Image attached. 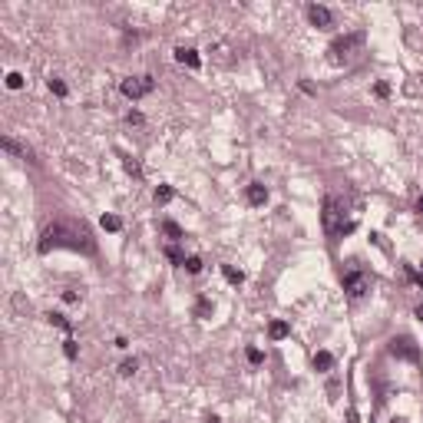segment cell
Listing matches in <instances>:
<instances>
[{
	"mask_svg": "<svg viewBox=\"0 0 423 423\" xmlns=\"http://www.w3.org/2000/svg\"><path fill=\"white\" fill-rule=\"evenodd\" d=\"M53 248H73V251H86V255H93L96 241H93V235H89L83 225H76V222H53V225L43 228L40 241H37V251H40V255H50Z\"/></svg>",
	"mask_w": 423,
	"mask_h": 423,
	"instance_id": "obj_1",
	"label": "cell"
},
{
	"mask_svg": "<svg viewBox=\"0 0 423 423\" xmlns=\"http://www.w3.org/2000/svg\"><path fill=\"white\" fill-rule=\"evenodd\" d=\"M324 228H328V235H334V238H344V235L354 232V222H344V205L334 195L324 199Z\"/></svg>",
	"mask_w": 423,
	"mask_h": 423,
	"instance_id": "obj_2",
	"label": "cell"
},
{
	"mask_svg": "<svg viewBox=\"0 0 423 423\" xmlns=\"http://www.w3.org/2000/svg\"><path fill=\"white\" fill-rule=\"evenodd\" d=\"M119 89H122V96H126V99H132V103H136V99H146V96L156 89V80H152L149 73H139V76H126V80L119 83Z\"/></svg>",
	"mask_w": 423,
	"mask_h": 423,
	"instance_id": "obj_3",
	"label": "cell"
},
{
	"mask_svg": "<svg viewBox=\"0 0 423 423\" xmlns=\"http://www.w3.org/2000/svg\"><path fill=\"white\" fill-rule=\"evenodd\" d=\"M341 285H344V291H347L351 298H364L370 291V274L360 271V268H347V271L341 274Z\"/></svg>",
	"mask_w": 423,
	"mask_h": 423,
	"instance_id": "obj_4",
	"label": "cell"
},
{
	"mask_svg": "<svg viewBox=\"0 0 423 423\" xmlns=\"http://www.w3.org/2000/svg\"><path fill=\"white\" fill-rule=\"evenodd\" d=\"M390 354H393V357H400V360L416 364V360H420V344H416L410 334H400V337H393V341H390Z\"/></svg>",
	"mask_w": 423,
	"mask_h": 423,
	"instance_id": "obj_5",
	"label": "cell"
},
{
	"mask_svg": "<svg viewBox=\"0 0 423 423\" xmlns=\"http://www.w3.org/2000/svg\"><path fill=\"white\" fill-rule=\"evenodd\" d=\"M364 40H367V33H364V30H354V33H347V37H337V40L331 43V53L344 56V53H351V50H360V47H364Z\"/></svg>",
	"mask_w": 423,
	"mask_h": 423,
	"instance_id": "obj_6",
	"label": "cell"
},
{
	"mask_svg": "<svg viewBox=\"0 0 423 423\" xmlns=\"http://www.w3.org/2000/svg\"><path fill=\"white\" fill-rule=\"evenodd\" d=\"M308 20H311V27H318V30H328V27H334V14H331L328 7H321V4H308Z\"/></svg>",
	"mask_w": 423,
	"mask_h": 423,
	"instance_id": "obj_7",
	"label": "cell"
},
{
	"mask_svg": "<svg viewBox=\"0 0 423 423\" xmlns=\"http://www.w3.org/2000/svg\"><path fill=\"white\" fill-rule=\"evenodd\" d=\"M245 199H248V205H255V208H261L264 202H268V189H264L261 182H251L245 189Z\"/></svg>",
	"mask_w": 423,
	"mask_h": 423,
	"instance_id": "obj_8",
	"label": "cell"
},
{
	"mask_svg": "<svg viewBox=\"0 0 423 423\" xmlns=\"http://www.w3.org/2000/svg\"><path fill=\"white\" fill-rule=\"evenodd\" d=\"M176 60H179V63H185V66H192V70H199V66H202L199 50H192V47H179L176 50Z\"/></svg>",
	"mask_w": 423,
	"mask_h": 423,
	"instance_id": "obj_9",
	"label": "cell"
},
{
	"mask_svg": "<svg viewBox=\"0 0 423 423\" xmlns=\"http://www.w3.org/2000/svg\"><path fill=\"white\" fill-rule=\"evenodd\" d=\"M172 199H176V189H172V185H159V189L152 192V202H156V205H169Z\"/></svg>",
	"mask_w": 423,
	"mask_h": 423,
	"instance_id": "obj_10",
	"label": "cell"
},
{
	"mask_svg": "<svg viewBox=\"0 0 423 423\" xmlns=\"http://www.w3.org/2000/svg\"><path fill=\"white\" fill-rule=\"evenodd\" d=\"M162 232H166V235H169V238H172V241H182V238H185L182 225H179V222H172V218H166V222H162Z\"/></svg>",
	"mask_w": 423,
	"mask_h": 423,
	"instance_id": "obj_11",
	"label": "cell"
},
{
	"mask_svg": "<svg viewBox=\"0 0 423 423\" xmlns=\"http://www.w3.org/2000/svg\"><path fill=\"white\" fill-rule=\"evenodd\" d=\"M291 334V328H288L285 321H271V324H268V337H271V341H281V337H288Z\"/></svg>",
	"mask_w": 423,
	"mask_h": 423,
	"instance_id": "obj_12",
	"label": "cell"
},
{
	"mask_svg": "<svg viewBox=\"0 0 423 423\" xmlns=\"http://www.w3.org/2000/svg\"><path fill=\"white\" fill-rule=\"evenodd\" d=\"M314 367H318V370H331V367H334V354H331V351H318V354H314Z\"/></svg>",
	"mask_w": 423,
	"mask_h": 423,
	"instance_id": "obj_13",
	"label": "cell"
},
{
	"mask_svg": "<svg viewBox=\"0 0 423 423\" xmlns=\"http://www.w3.org/2000/svg\"><path fill=\"white\" fill-rule=\"evenodd\" d=\"M162 251H166V258H169L172 264H185V251H182L179 245H166Z\"/></svg>",
	"mask_w": 423,
	"mask_h": 423,
	"instance_id": "obj_14",
	"label": "cell"
},
{
	"mask_svg": "<svg viewBox=\"0 0 423 423\" xmlns=\"http://www.w3.org/2000/svg\"><path fill=\"white\" fill-rule=\"evenodd\" d=\"M222 274H225L228 285H241V281H245V274H241L238 268H232V264H222Z\"/></svg>",
	"mask_w": 423,
	"mask_h": 423,
	"instance_id": "obj_15",
	"label": "cell"
},
{
	"mask_svg": "<svg viewBox=\"0 0 423 423\" xmlns=\"http://www.w3.org/2000/svg\"><path fill=\"white\" fill-rule=\"evenodd\" d=\"M47 321H50V324H53V328L66 331V334H70V331H73V324H70V321L63 318V314H56V311H50V314H47Z\"/></svg>",
	"mask_w": 423,
	"mask_h": 423,
	"instance_id": "obj_16",
	"label": "cell"
},
{
	"mask_svg": "<svg viewBox=\"0 0 423 423\" xmlns=\"http://www.w3.org/2000/svg\"><path fill=\"white\" fill-rule=\"evenodd\" d=\"M47 86H50V93H53V96H60V99H63V96L70 93V89H66V83L60 80V76H50V80H47Z\"/></svg>",
	"mask_w": 423,
	"mask_h": 423,
	"instance_id": "obj_17",
	"label": "cell"
},
{
	"mask_svg": "<svg viewBox=\"0 0 423 423\" xmlns=\"http://www.w3.org/2000/svg\"><path fill=\"white\" fill-rule=\"evenodd\" d=\"M99 225H103L106 232H119V228H122V218L119 215H103V218H99Z\"/></svg>",
	"mask_w": 423,
	"mask_h": 423,
	"instance_id": "obj_18",
	"label": "cell"
},
{
	"mask_svg": "<svg viewBox=\"0 0 423 423\" xmlns=\"http://www.w3.org/2000/svg\"><path fill=\"white\" fill-rule=\"evenodd\" d=\"M0 146H4V149H7L10 156H27V149H24V146H20V143H14V139H10V136H4V139H0Z\"/></svg>",
	"mask_w": 423,
	"mask_h": 423,
	"instance_id": "obj_19",
	"label": "cell"
},
{
	"mask_svg": "<svg viewBox=\"0 0 423 423\" xmlns=\"http://www.w3.org/2000/svg\"><path fill=\"white\" fill-rule=\"evenodd\" d=\"M182 268H185L189 274H199V271H202V258H199V255H189V258H185V264H182Z\"/></svg>",
	"mask_w": 423,
	"mask_h": 423,
	"instance_id": "obj_20",
	"label": "cell"
},
{
	"mask_svg": "<svg viewBox=\"0 0 423 423\" xmlns=\"http://www.w3.org/2000/svg\"><path fill=\"white\" fill-rule=\"evenodd\" d=\"M136 370H139V360H136V357H132V360H122V364H119V374H122V377H132Z\"/></svg>",
	"mask_w": 423,
	"mask_h": 423,
	"instance_id": "obj_21",
	"label": "cell"
},
{
	"mask_svg": "<svg viewBox=\"0 0 423 423\" xmlns=\"http://www.w3.org/2000/svg\"><path fill=\"white\" fill-rule=\"evenodd\" d=\"M4 83H7V89H20V86H24V73H7V80H4Z\"/></svg>",
	"mask_w": 423,
	"mask_h": 423,
	"instance_id": "obj_22",
	"label": "cell"
},
{
	"mask_svg": "<svg viewBox=\"0 0 423 423\" xmlns=\"http://www.w3.org/2000/svg\"><path fill=\"white\" fill-rule=\"evenodd\" d=\"M63 354H66L70 360L80 357V347H76V341H73V337H66V341H63Z\"/></svg>",
	"mask_w": 423,
	"mask_h": 423,
	"instance_id": "obj_23",
	"label": "cell"
},
{
	"mask_svg": "<svg viewBox=\"0 0 423 423\" xmlns=\"http://www.w3.org/2000/svg\"><path fill=\"white\" fill-rule=\"evenodd\" d=\"M122 166H126V172H129V176H143V169H139V162L136 159H129V156H122Z\"/></svg>",
	"mask_w": 423,
	"mask_h": 423,
	"instance_id": "obj_24",
	"label": "cell"
},
{
	"mask_svg": "<svg viewBox=\"0 0 423 423\" xmlns=\"http://www.w3.org/2000/svg\"><path fill=\"white\" fill-rule=\"evenodd\" d=\"M195 314H199V318H208V314H212V301H208V298H199V304H195Z\"/></svg>",
	"mask_w": 423,
	"mask_h": 423,
	"instance_id": "obj_25",
	"label": "cell"
},
{
	"mask_svg": "<svg viewBox=\"0 0 423 423\" xmlns=\"http://www.w3.org/2000/svg\"><path fill=\"white\" fill-rule=\"evenodd\" d=\"M403 271H407V278H410V281H413V285H416V288H423V274H420V271H416L413 264H403Z\"/></svg>",
	"mask_w": 423,
	"mask_h": 423,
	"instance_id": "obj_26",
	"label": "cell"
},
{
	"mask_svg": "<svg viewBox=\"0 0 423 423\" xmlns=\"http://www.w3.org/2000/svg\"><path fill=\"white\" fill-rule=\"evenodd\" d=\"M126 122H129V126H146V116L132 109V112H126Z\"/></svg>",
	"mask_w": 423,
	"mask_h": 423,
	"instance_id": "obj_27",
	"label": "cell"
},
{
	"mask_svg": "<svg viewBox=\"0 0 423 423\" xmlns=\"http://www.w3.org/2000/svg\"><path fill=\"white\" fill-rule=\"evenodd\" d=\"M261 360H264V354L258 351V347H248V364H255V367H258Z\"/></svg>",
	"mask_w": 423,
	"mask_h": 423,
	"instance_id": "obj_28",
	"label": "cell"
},
{
	"mask_svg": "<svg viewBox=\"0 0 423 423\" xmlns=\"http://www.w3.org/2000/svg\"><path fill=\"white\" fill-rule=\"evenodd\" d=\"M374 93L380 96V99H387V96H390V86H387V83H377V86H374Z\"/></svg>",
	"mask_w": 423,
	"mask_h": 423,
	"instance_id": "obj_29",
	"label": "cell"
},
{
	"mask_svg": "<svg viewBox=\"0 0 423 423\" xmlns=\"http://www.w3.org/2000/svg\"><path fill=\"white\" fill-rule=\"evenodd\" d=\"M63 301H66V304H76L80 298H76V291H63Z\"/></svg>",
	"mask_w": 423,
	"mask_h": 423,
	"instance_id": "obj_30",
	"label": "cell"
},
{
	"mask_svg": "<svg viewBox=\"0 0 423 423\" xmlns=\"http://www.w3.org/2000/svg\"><path fill=\"white\" fill-rule=\"evenodd\" d=\"M416 215H423V195L416 199Z\"/></svg>",
	"mask_w": 423,
	"mask_h": 423,
	"instance_id": "obj_31",
	"label": "cell"
},
{
	"mask_svg": "<svg viewBox=\"0 0 423 423\" xmlns=\"http://www.w3.org/2000/svg\"><path fill=\"white\" fill-rule=\"evenodd\" d=\"M205 423H222V420H218V416H205Z\"/></svg>",
	"mask_w": 423,
	"mask_h": 423,
	"instance_id": "obj_32",
	"label": "cell"
},
{
	"mask_svg": "<svg viewBox=\"0 0 423 423\" xmlns=\"http://www.w3.org/2000/svg\"><path fill=\"white\" fill-rule=\"evenodd\" d=\"M413 314H416V318H420V321H423V304H420V308H416V311H413Z\"/></svg>",
	"mask_w": 423,
	"mask_h": 423,
	"instance_id": "obj_33",
	"label": "cell"
},
{
	"mask_svg": "<svg viewBox=\"0 0 423 423\" xmlns=\"http://www.w3.org/2000/svg\"><path fill=\"white\" fill-rule=\"evenodd\" d=\"M390 423H407V420H403V416H393V420Z\"/></svg>",
	"mask_w": 423,
	"mask_h": 423,
	"instance_id": "obj_34",
	"label": "cell"
}]
</instances>
